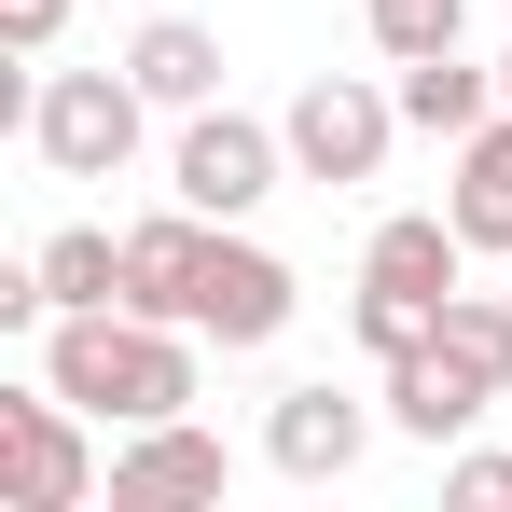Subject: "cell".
I'll return each mask as SVG.
<instances>
[{"label": "cell", "mask_w": 512, "mask_h": 512, "mask_svg": "<svg viewBox=\"0 0 512 512\" xmlns=\"http://www.w3.org/2000/svg\"><path fill=\"white\" fill-rule=\"evenodd\" d=\"M194 319H139V305H70L42 333V388L84 402L97 429H153V416H194Z\"/></svg>", "instance_id": "obj_1"}, {"label": "cell", "mask_w": 512, "mask_h": 512, "mask_svg": "<svg viewBox=\"0 0 512 512\" xmlns=\"http://www.w3.org/2000/svg\"><path fill=\"white\" fill-rule=\"evenodd\" d=\"M139 125H153V97H139V70L111 56V70H42L28 84V153L56 180H125L139 167Z\"/></svg>", "instance_id": "obj_2"}, {"label": "cell", "mask_w": 512, "mask_h": 512, "mask_svg": "<svg viewBox=\"0 0 512 512\" xmlns=\"http://www.w3.org/2000/svg\"><path fill=\"white\" fill-rule=\"evenodd\" d=\"M277 180H291V139H277V125L222 111V97H208V111H180V139H167V194H180V208H208V222H250Z\"/></svg>", "instance_id": "obj_3"}, {"label": "cell", "mask_w": 512, "mask_h": 512, "mask_svg": "<svg viewBox=\"0 0 512 512\" xmlns=\"http://www.w3.org/2000/svg\"><path fill=\"white\" fill-rule=\"evenodd\" d=\"M291 305H305V277L263 250V236L208 222V263H194V333L222 346V360H250V346H277V333H291Z\"/></svg>", "instance_id": "obj_4"}, {"label": "cell", "mask_w": 512, "mask_h": 512, "mask_svg": "<svg viewBox=\"0 0 512 512\" xmlns=\"http://www.w3.org/2000/svg\"><path fill=\"white\" fill-rule=\"evenodd\" d=\"M277 139H291V180H374L388 167V139H402V97L388 84H346V70H319V84L277 111Z\"/></svg>", "instance_id": "obj_5"}, {"label": "cell", "mask_w": 512, "mask_h": 512, "mask_svg": "<svg viewBox=\"0 0 512 512\" xmlns=\"http://www.w3.org/2000/svg\"><path fill=\"white\" fill-rule=\"evenodd\" d=\"M374 429H388V402H360V388H333V374H305V388L263 402V471H277V485H346V471L374 457Z\"/></svg>", "instance_id": "obj_6"}, {"label": "cell", "mask_w": 512, "mask_h": 512, "mask_svg": "<svg viewBox=\"0 0 512 512\" xmlns=\"http://www.w3.org/2000/svg\"><path fill=\"white\" fill-rule=\"evenodd\" d=\"M84 402L56 388H0V471H14V512H84L97 499V443H84Z\"/></svg>", "instance_id": "obj_7"}, {"label": "cell", "mask_w": 512, "mask_h": 512, "mask_svg": "<svg viewBox=\"0 0 512 512\" xmlns=\"http://www.w3.org/2000/svg\"><path fill=\"white\" fill-rule=\"evenodd\" d=\"M374 374H388L374 402H388V429H402V443H471V416L499 402V388H485V374H471L443 333H429V346H402V360H374Z\"/></svg>", "instance_id": "obj_8"}, {"label": "cell", "mask_w": 512, "mask_h": 512, "mask_svg": "<svg viewBox=\"0 0 512 512\" xmlns=\"http://www.w3.org/2000/svg\"><path fill=\"white\" fill-rule=\"evenodd\" d=\"M360 277L402 291V305H457V291H471V236H457L443 208H388V222L360 236Z\"/></svg>", "instance_id": "obj_9"}, {"label": "cell", "mask_w": 512, "mask_h": 512, "mask_svg": "<svg viewBox=\"0 0 512 512\" xmlns=\"http://www.w3.org/2000/svg\"><path fill=\"white\" fill-rule=\"evenodd\" d=\"M222 485H236V457H222V429H194V416H153V429L111 443V499H222Z\"/></svg>", "instance_id": "obj_10"}, {"label": "cell", "mask_w": 512, "mask_h": 512, "mask_svg": "<svg viewBox=\"0 0 512 512\" xmlns=\"http://www.w3.org/2000/svg\"><path fill=\"white\" fill-rule=\"evenodd\" d=\"M443 222L471 236V263H512V111L457 139V167H443Z\"/></svg>", "instance_id": "obj_11"}, {"label": "cell", "mask_w": 512, "mask_h": 512, "mask_svg": "<svg viewBox=\"0 0 512 512\" xmlns=\"http://www.w3.org/2000/svg\"><path fill=\"white\" fill-rule=\"evenodd\" d=\"M402 125H416V139H443V153H457V139H471V125H499V70H471V42H443V56H402Z\"/></svg>", "instance_id": "obj_12"}, {"label": "cell", "mask_w": 512, "mask_h": 512, "mask_svg": "<svg viewBox=\"0 0 512 512\" xmlns=\"http://www.w3.org/2000/svg\"><path fill=\"white\" fill-rule=\"evenodd\" d=\"M194 263H208V208L125 222V305H139V319H194Z\"/></svg>", "instance_id": "obj_13"}, {"label": "cell", "mask_w": 512, "mask_h": 512, "mask_svg": "<svg viewBox=\"0 0 512 512\" xmlns=\"http://www.w3.org/2000/svg\"><path fill=\"white\" fill-rule=\"evenodd\" d=\"M125 70H139V97H153V111H208V97H222V42H208L194 14H167V0H153V14H139V42H125Z\"/></svg>", "instance_id": "obj_14"}, {"label": "cell", "mask_w": 512, "mask_h": 512, "mask_svg": "<svg viewBox=\"0 0 512 512\" xmlns=\"http://www.w3.org/2000/svg\"><path fill=\"white\" fill-rule=\"evenodd\" d=\"M28 263H42V291H56V319H70V305H125V236H111V222H56Z\"/></svg>", "instance_id": "obj_15"}, {"label": "cell", "mask_w": 512, "mask_h": 512, "mask_svg": "<svg viewBox=\"0 0 512 512\" xmlns=\"http://www.w3.org/2000/svg\"><path fill=\"white\" fill-rule=\"evenodd\" d=\"M360 28H374V56L402 70V56H443V42H471V0H360Z\"/></svg>", "instance_id": "obj_16"}, {"label": "cell", "mask_w": 512, "mask_h": 512, "mask_svg": "<svg viewBox=\"0 0 512 512\" xmlns=\"http://www.w3.org/2000/svg\"><path fill=\"white\" fill-rule=\"evenodd\" d=\"M443 346H457V360L512 402V305H499V291H457V305H443Z\"/></svg>", "instance_id": "obj_17"}, {"label": "cell", "mask_w": 512, "mask_h": 512, "mask_svg": "<svg viewBox=\"0 0 512 512\" xmlns=\"http://www.w3.org/2000/svg\"><path fill=\"white\" fill-rule=\"evenodd\" d=\"M346 333L374 346V360H402V346L443 333V305H402V291H374V277H360V291H346Z\"/></svg>", "instance_id": "obj_18"}, {"label": "cell", "mask_w": 512, "mask_h": 512, "mask_svg": "<svg viewBox=\"0 0 512 512\" xmlns=\"http://www.w3.org/2000/svg\"><path fill=\"white\" fill-rule=\"evenodd\" d=\"M443 499H457V512H512V457H499V443H471V457L443 471Z\"/></svg>", "instance_id": "obj_19"}, {"label": "cell", "mask_w": 512, "mask_h": 512, "mask_svg": "<svg viewBox=\"0 0 512 512\" xmlns=\"http://www.w3.org/2000/svg\"><path fill=\"white\" fill-rule=\"evenodd\" d=\"M56 28H70V0H0V42L14 56H56Z\"/></svg>", "instance_id": "obj_20"}, {"label": "cell", "mask_w": 512, "mask_h": 512, "mask_svg": "<svg viewBox=\"0 0 512 512\" xmlns=\"http://www.w3.org/2000/svg\"><path fill=\"white\" fill-rule=\"evenodd\" d=\"M499 111H512V56H499Z\"/></svg>", "instance_id": "obj_21"}, {"label": "cell", "mask_w": 512, "mask_h": 512, "mask_svg": "<svg viewBox=\"0 0 512 512\" xmlns=\"http://www.w3.org/2000/svg\"><path fill=\"white\" fill-rule=\"evenodd\" d=\"M139 14H153V0H139Z\"/></svg>", "instance_id": "obj_22"}]
</instances>
